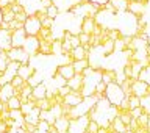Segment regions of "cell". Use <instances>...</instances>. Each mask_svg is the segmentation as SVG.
Wrapping results in <instances>:
<instances>
[{
  "instance_id": "1",
  "label": "cell",
  "mask_w": 150,
  "mask_h": 133,
  "mask_svg": "<svg viewBox=\"0 0 150 133\" xmlns=\"http://www.w3.org/2000/svg\"><path fill=\"white\" fill-rule=\"evenodd\" d=\"M124 92H122L120 86L117 85L116 82H111L106 85V89H105V99L111 105H119V102L124 99Z\"/></svg>"
},
{
  "instance_id": "2",
  "label": "cell",
  "mask_w": 150,
  "mask_h": 133,
  "mask_svg": "<svg viewBox=\"0 0 150 133\" xmlns=\"http://www.w3.org/2000/svg\"><path fill=\"white\" fill-rule=\"evenodd\" d=\"M9 61H17L21 64H27L30 63V55L27 53L22 47H11L8 52H6Z\"/></svg>"
},
{
  "instance_id": "3",
  "label": "cell",
  "mask_w": 150,
  "mask_h": 133,
  "mask_svg": "<svg viewBox=\"0 0 150 133\" xmlns=\"http://www.w3.org/2000/svg\"><path fill=\"white\" fill-rule=\"evenodd\" d=\"M41 28V21H38V19L33 16H28L27 21L23 22V30H25V33L28 36H36V33L39 31Z\"/></svg>"
},
{
  "instance_id": "4",
  "label": "cell",
  "mask_w": 150,
  "mask_h": 133,
  "mask_svg": "<svg viewBox=\"0 0 150 133\" xmlns=\"http://www.w3.org/2000/svg\"><path fill=\"white\" fill-rule=\"evenodd\" d=\"M38 46H39V39H38L36 36H28L27 35L25 41H23V44H22V49L25 50L31 58V56L38 55Z\"/></svg>"
},
{
  "instance_id": "5",
  "label": "cell",
  "mask_w": 150,
  "mask_h": 133,
  "mask_svg": "<svg viewBox=\"0 0 150 133\" xmlns=\"http://www.w3.org/2000/svg\"><path fill=\"white\" fill-rule=\"evenodd\" d=\"M149 86L150 85L147 82H144V80H141V78H136L134 82L131 83V92H133V96L144 97V96H147V92H149Z\"/></svg>"
},
{
  "instance_id": "6",
  "label": "cell",
  "mask_w": 150,
  "mask_h": 133,
  "mask_svg": "<svg viewBox=\"0 0 150 133\" xmlns=\"http://www.w3.org/2000/svg\"><path fill=\"white\" fill-rule=\"evenodd\" d=\"M25 38H27V33L23 30V27L17 28V30H11V47H22Z\"/></svg>"
},
{
  "instance_id": "7",
  "label": "cell",
  "mask_w": 150,
  "mask_h": 133,
  "mask_svg": "<svg viewBox=\"0 0 150 133\" xmlns=\"http://www.w3.org/2000/svg\"><path fill=\"white\" fill-rule=\"evenodd\" d=\"M83 83H84V75L81 72H75L74 77L66 82V85L70 88V91H80V88L83 86Z\"/></svg>"
},
{
  "instance_id": "8",
  "label": "cell",
  "mask_w": 150,
  "mask_h": 133,
  "mask_svg": "<svg viewBox=\"0 0 150 133\" xmlns=\"http://www.w3.org/2000/svg\"><path fill=\"white\" fill-rule=\"evenodd\" d=\"M145 8H147V6H144L139 0H133V2H128V9H127V11H130L136 19H138V17H142L144 16Z\"/></svg>"
},
{
  "instance_id": "9",
  "label": "cell",
  "mask_w": 150,
  "mask_h": 133,
  "mask_svg": "<svg viewBox=\"0 0 150 133\" xmlns=\"http://www.w3.org/2000/svg\"><path fill=\"white\" fill-rule=\"evenodd\" d=\"M9 49H11V30L0 28V50L8 52Z\"/></svg>"
},
{
  "instance_id": "10",
  "label": "cell",
  "mask_w": 150,
  "mask_h": 133,
  "mask_svg": "<svg viewBox=\"0 0 150 133\" xmlns=\"http://www.w3.org/2000/svg\"><path fill=\"white\" fill-rule=\"evenodd\" d=\"M81 100H83V96L78 91H70L69 94H66V96L63 97V102L70 105V107H77Z\"/></svg>"
},
{
  "instance_id": "11",
  "label": "cell",
  "mask_w": 150,
  "mask_h": 133,
  "mask_svg": "<svg viewBox=\"0 0 150 133\" xmlns=\"http://www.w3.org/2000/svg\"><path fill=\"white\" fill-rule=\"evenodd\" d=\"M35 68H33V66L30 64V63H27V64H21V66H19V68H17V75H19V77H22L23 80H25V82H27V80H28V77H30V75L31 74H35Z\"/></svg>"
},
{
  "instance_id": "12",
  "label": "cell",
  "mask_w": 150,
  "mask_h": 133,
  "mask_svg": "<svg viewBox=\"0 0 150 133\" xmlns=\"http://www.w3.org/2000/svg\"><path fill=\"white\" fill-rule=\"evenodd\" d=\"M56 72H58L63 78L69 80V78L74 77L75 70H74V68H72V64H59L58 68H56Z\"/></svg>"
},
{
  "instance_id": "13",
  "label": "cell",
  "mask_w": 150,
  "mask_h": 133,
  "mask_svg": "<svg viewBox=\"0 0 150 133\" xmlns=\"http://www.w3.org/2000/svg\"><path fill=\"white\" fill-rule=\"evenodd\" d=\"M97 21L94 17H83V22H81V27H80V31L86 33V35H91L94 27H96Z\"/></svg>"
},
{
  "instance_id": "14",
  "label": "cell",
  "mask_w": 150,
  "mask_h": 133,
  "mask_svg": "<svg viewBox=\"0 0 150 133\" xmlns=\"http://www.w3.org/2000/svg\"><path fill=\"white\" fill-rule=\"evenodd\" d=\"M14 96V88L11 83H5L0 86V100L2 102H6L9 97Z\"/></svg>"
},
{
  "instance_id": "15",
  "label": "cell",
  "mask_w": 150,
  "mask_h": 133,
  "mask_svg": "<svg viewBox=\"0 0 150 133\" xmlns=\"http://www.w3.org/2000/svg\"><path fill=\"white\" fill-rule=\"evenodd\" d=\"M45 92H47V85L44 83H39V85H36V86H33V91H31V96L36 99H44L45 97Z\"/></svg>"
},
{
  "instance_id": "16",
  "label": "cell",
  "mask_w": 150,
  "mask_h": 133,
  "mask_svg": "<svg viewBox=\"0 0 150 133\" xmlns=\"http://www.w3.org/2000/svg\"><path fill=\"white\" fill-rule=\"evenodd\" d=\"M38 55H52V44L47 42L45 39H39V46H38Z\"/></svg>"
},
{
  "instance_id": "17",
  "label": "cell",
  "mask_w": 150,
  "mask_h": 133,
  "mask_svg": "<svg viewBox=\"0 0 150 133\" xmlns=\"http://www.w3.org/2000/svg\"><path fill=\"white\" fill-rule=\"evenodd\" d=\"M70 53H72L74 60H83V58H89V53H91V52H86L83 49V46H78V47H74V49L70 50Z\"/></svg>"
},
{
  "instance_id": "18",
  "label": "cell",
  "mask_w": 150,
  "mask_h": 133,
  "mask_svg": "<svg viewBox=\"0 0 150 133\" xmlns=\"http://www.w3.org/2000/svg\"><path fill=\"white\" fill-rule=\"evenodd\" d=\"M100 49H102V53L105 56L111 55L112 52H114V41H112V39H106L105 42H102V44H100Z\"/></svg>"
},
{
  "instance_id": "19",
  "label": "cell",
  "mask_w": 150,
  "mask_h": 133,
  "mask_svg": "<svg viewBox=\"0 0 150 133\" xmlns=\"http://www.w3.org/2000/svg\"><path fill=\"white\" fill-rule=\"evenodd\" d=\"M117 13H125L128 9V0H110Z\"/></svg>"
},
{
  "instance_id": "20",
  "label": "cell",
  "mask_w": 150,
  "mask_h": 133,
  "mask_svg": "<svg viewBox=\"0 0 150 133\" xmlns=\"http://www.w3.org/2000/svg\"><path fill=\"white\" fill-rule=\"evenodd\" d=\"M116 80V70L112 69H102V82H105L106 85L114 82Z\"/></svg>"
},
{
  "instance_id": "21",
  "label": "cell",
  "mask_w": 150,
  "mask_h": 133,
  "mask_svg": "<svg viewBox=\"0 0 150 133\" xmlns=\"http://www.w3.org/2000/svg\"><path fill=\"white\" fill-rule=\"evenodd\" d=\"M53 125L56 127V130H58V132L67 130V127H69V119H67V117H64V116H59V117H56V119H55Z\"/></svg>"
},
{
  "instance_id": "22",
  "label": "cell",
  "mask_w": 150,
  "mask_h": 133,
  "mask_svg": "<svg viewBox=\"0 0 150 133\" xmlns=\"http://www.w3.org/2000/svg\"><path fill=\"white\" fill-rule=\"evenodd\" d=\"M89 66V58H83V60H75L72 63V68L75 72H81L83 69H86Z\"/></svg>"
},
{
  "instance_id": "23",
  "label": "cell",
  "mask_w": 150,
  "mask_h": 133,
  "mask_svg": "<svg viewBox=\"0 0 150 133\" xmlns=\"http://www.w3.org/2000/svg\"><path fill=\"white\" fill-rule=\"evenodd\" d=\"M111 124H112V127H114V130H116V132H119V133H125L127 130H128V127H127L124 122L120 121V117H119V116H116L114 119H111Z\"/></svg>"
},
{
  "instance_id": "24",
  "label": "cell",
  "mask_w": 150,
  "mask_h": 133,
  "mask_svg": "<svg viewBox=\"0 0 150 133\" xmlns=\"http://www.w3.org/2000/svg\"><path fill=\"white\" fill-rule=\"evenodd\" d=\"M145 30H147V22L142 21L141 17H138V22H136V31L134 35H145Z\"/></svg>"
},
{
  "instance_id": "25",
  "label": "cell",
  "mask_w": 150,
  "mask_h": 133,
  "mask_svg": "<svg viewBox=\"0 0 150 133\" xmlns=\"http://www.w3.org/2000/svg\"><path fill=\"white\" fill-rule=\"evenodd\" d=\"M6 105H8L9 110H19V108H21V100H19L17 96H13L6 100Z\"/></svg>"
},
{
  "instance_id": "26",
  "label": "cell",
  "mask_w": 150,
  "mask_h": 133,
  "mask_svg": "<svg viewBox=\"0 0 150 133\" xmlns=\"http://www.w3.org/2000/svg\"><path fill=\"white\" fill-rule=\"evenodd\" d=\"M33 108H35V102H33V100H27L25 103H21V108H19V110H21V113L25 116V115H28V113L33 110Z\"/></svg>"
},
{
  "instance_id": "27",
  "label": "cell",
  "mask_w": 150,
  "mask_h": 133,
  "mask_svg": "<svg viewBox=\"0 0 150 133\" xmlns=\"http://www.w3.org/2000/svg\"><path fill=\"white\" fill-rule=\"evenodd\" d=\"M41 82H42V77H41V74L36 72V70H35V74H31L27 80V83L30 85V86H36V85H39Z\"/></svg>"
},
{
  "instance_id": "28",
  "label": "cell",
  "mask_w": 150,
  "mask_h": 133,
  "mask_svg": "<svg viewBox=\"0 0 150 133\" xmlns=\"http://www.w3.org/2000/svg\"><path fill=\"white\" fill-rule=\"evenodd\" d=\"M35 107H38L39 110H50V102L49 99L44 97V99H38L35 102Z\"/></svg>"
},
{
  "instance_id": "29",
  "label": "cell",
  "mask_w": 150,
  "mask_h": 133,
  "mask_svg": "<svg viewBox=\"0 0 150 133\" xmlns=\"http://www.w3.org/2000/svg\"><path fill=\"white\" fill-rule=\"evenodd\" d=\"M45 13H47V17H52V19H55V17L59 14V8L56 6L55 3H52L49 8H45Z\"/></svg>"
},
{
  "instance_id": "30",
  "label": "cell",
  "mask_w": 150,
  "mask_h": 133,
  "mask_svg": "<svg viewBox=\"0 0 150 133\" xmlns=\"http://www.w3.org/2000/svg\"><path fill=\"white\" fill-rule=\"evenodd\" d=\"M52 55H61V39L55 38L52 42Z\"/></svg>"
},
{
  "instance_id": "31",
  "label": "cell",
  "mask_w": 150,
  "mask_h": 133,
  "mask_svg": "<svg viewBox=\"0 0 150 133\" xmlns=\"http://www.w3.org/2000/svg\"><path fill=\"white\" fill-rule=\"evenodd\" d=\"M70 50H72V44H70V41L63 38V39H61V55L69 53Z\"/></svg>"
},
{
  "instance_id": "32",
  "label": "cell",
  "mask_w": 150,
  "mask_h": 133,
  "mask_svg": "<svg viewBox=\"0 0 150 133\" xmlns=\"http://www.w3.org/2000/svg\"><path fill=\"white\" fill-rule=\"evenodd\" d=\"M141 107H142L144 113H147V115H150V97H149V96L141 97Z\"/></svg>"
},
{
  "instance_id": "33",
  "label": "cell",
  "mask_w": 150,
  "mask_h": 133,
  "mask_svg": "<svg viewBox=\"0 0 150 133\" xmlns=\"http://www.w3.org/2000/svg\"><path fill=\"white\" fill-rule=\"evenodd\" d=\"M108 36H110V39H119V38L124 36V33L120 30H117V28H110V31H108Z\"/></svg>"
},
{
  "instance_id": "34",
  "label": "cell",
  "mask_w": 150,
  "mask_h": 133,
  "mask_svg": "<svg viewBox=\"0 0 150 133\" xmlns=\"http://www.w3.org/2000/svg\"><path fill=\"white\" fill-rule=\"evenodd\" d=\"M23 82H25V80H23L22 77H19V75L16 74V75H14V77L11 78V82H9V83L13 85V88H22Z\"/></svg>"
},
{
  "instance_id": "35",
  "label": "cell",
  "mask_w": 150,
  "mask_h": 133,
  "mask_svg": "<svg viewBox=\"0 0 150 133\" xmlns=\"http://www.w3.org/2000/svg\"><path fill=\"white\" fill-rule=\"evenodd\" d=\"M33 16H35L38 21H44V19L47 17V13H45V8H39L36 9L35 13H33Z\"/></svg>"
},
{
  "instance_id": "36",
  "label": "cell",
  "mask_w": 150,
  "mask_h": 133,
  "mask_svg": "<svg viewBox=\"0 0 150 133\" xmlns=\"http://www.w3.org/2000/svg\"><path fill=\"white\" fill-rule=\"evenodd\" d=\"M125 42H124V39L122 38H119V39H114V52H122L125 49Z\"/></svg>"
},
{
  "instance_id": "37",
  "label": "cell",
  "mask_w": 150,
  "mask_h": 133,
  "mask_svg": "<svg viewBox=\"0 0 150 133\" xmlns=\"http://www.w3.org/2000/svg\"><path fill=\"white\" fill-rule=\"evenodd\" d=\"M128 102H130V108L141 107V97H138V96H130L128 97Z\"/></svg>"
},
{
  "instance_id": "38",
  "label": "cell",
  "mask_w": 150,
  "mask_h": 133,
  "mask_svg": "<svg viewBox=\"0 0 150 133\" xmlns=\"http://www.w3.org/2000/svg\"><path fill=\"white\" fill-rule=\"evenodd\" d=\"M97 130H98L97 121H89L88 125H86V132H89V133H97Z\"/></svg>"
},
{
  "instance_id": "39",
  "label": "cell",
  "mask_w": 150,
  "mask_h": 133,
  "mask_svg": "<svg viewBox=\"0 0 150 133\" xmlns=\"http://www.w3.org/2000/svg\"><path fill=\"white\" fill-rule=\"evenodd\" d=\"M147 117H149L147 113H141V115L136 117V121H138L139 125H145V127H147Z\"/></svg>"
},
{
  "instance_id": "40",
  "label": "cell",
  "mask_w": 150,
  "mask_h": 133,
  "mask_svg": "<svg viewBox=\"0 0 150 133\" xmlns=\"http://www.w3.org/2000/svg\"><path fill=\"white\" fill-rule=\"evenodd\" d=\"M141 113H144V110H142V107H136V108H130V115H131V117L133 119H136Z\"/></svg>"
},
{
  "instance_id": "41",
  "label": "cell",
  "mask_w": 150,
  "mask_h": 133,
  "mask_svg": "<svg viewBox=\"0 0 150 133\" xmlns=\"http://www.w3.org/2000/svg\"><path fill=\"white\" fill-rule=\"evenodd\" d=\"M53 21H55V19H52V17H45L44 21H41V27H45V28H53Z\"/></svg>"
},
{
  "instance_id": "42",
  "label": "cell",
  "mask_w": 150,
  "mask_h": 133,
  "mask_svg": "<svg viewBox=\"0 0 150 133\" xmlns=\"http://www.w3.org/2000/svg\"><path fill=\"white\" fill-rule=\"evenodd\" d=\"M103 11H106L108 14H116V13H117V11H116V8L111 5L110 0H108V2H105V8H103Z\"/></svg>"
},
{
  "instance_id": "43",
  "label": "cell",
  "mask_w": 150,
  "mask_h": 133,
  "mask_svg": "<svg viewBox=\"0 0 150 133\" xmlns=\"http://www.w3.org/2000/svg\"><path fill=\"white\" fill-rule=\"evenodd\" d=\"M78 39H80V46H84V44H88V41H89V35L80 31L78 33Z\"/></svg>"
},
{
  "instance_id": "44",
  "label": "cell",
  "mask_w": 150,
  "mask_h": 133,
  "mask_svg": "<svg viewBox=\"0 0 150 133\" xmlns=\"http://www.w3.org/2000/svg\"><path fill=\"white\" fill-rule=\"evenodd\" d=\"M120 108V110H130V102H128V97H124L122 100L119 102V105H117Z\"/></svg>"
},
{
  "instance_id": "45",
  "label": "cell",
  "mask_w": 150,
  "mask_h": 133,
  "mask_svg": "<svg viewBox=\"0 0 150 133\" xmlns=\"http://www.w3.org/2000/svg\"><path fill=\"white\" fill-rule=\"evenodd\" d=\"M27 17H28L27 11H22V13H16V14H14V19H16V21H19V22H25Z\"/></svg>"
},
{
  "instance_id": "46",
  "label": "cell",
  "mask_w": 150,
  "mask_h": 133,
  "mask_svg": "<svg viewBox=\"0 0 150 133\" xmlns=\"http://www.w3.org/2000/svg\"><path fill=\"white\" fill-rule=\"evenodd\" d=\"M70 44H72V49H74V47H78L80 46V39H78V35H72V36H70Z\"/></svg>"
},
{
  "instance_id": "47",
  "label": "cell",
  "mask_w": 150,
  "mask_h": 133,
  "mask_svg": "<svg viewBox=\"0 0 150 133\" xmlns=\"http://www.w3.org/2000/svg\"><path fill=\"white\" fill-rule=\"evenodd\" d=\"M122 72H124L125 77H131V78H133V72H131V66L125 64V66H124V70H122Z\"/></svg>"
},
{
  "instance_id": "48",
  "label": "cell",
  "mask_w": 150,
  "mask_h": 133,
  "mask_svg": "<svg viewBox=\"0 0 150 133\" xmlns=\"http://www.w3.org/2000/svg\"><path fill=\"white\" fill-rule=\"evenodd\" d=\"M125 78H127V77H125V75H124V72H119V74L116 72V80H114V82H116L117 85H120V83L124 82Z\"/></svg>"
},
{
  "instance_id": "49",
  "label": "cell",
  "mask_w": 150,
  "mask_h": 133,
  "mask_svg": "<svg viewBox=\"0 0 150 133\" xmlns=\"http://www.w3.org/2000/svg\"><path fill=\"white\" fill-rule=\"evenodd\" d=\"M53 3V0H41V8H49Z\"/></svg>"
},
{
  "instance_id": "50",
  "label": "cell",
  "mask_w": 150,
  "mask_h": 133,
  "mask_svg": "<svg viewBox=\"0 0 150 133\" xmlns=\"http://www.w3.org/2000/svg\"><path fill=\"white\" fill-rule=\"evenodd\" d=\"M16 0H0V8H3V6H6V5H11L14 3Z\"/></svg>"
},
{
  "instance_id": "51",
  "label": "cell",
  "mask_w": 150,
  "mask_h": 133,
  "mask_svg": "<svg viewBox=\"0 0 150 133\" xmlns=\"http://www.w3.org/2000/svg\"><path fill=\"white\" fill-rule=\"evenodd\" d=\"M147 129H150V115H149V117H147Z\"/></svg>"
},
{
  "instance_id": "52",
  "label": "cell",
  "mask_w": 150,
  "mask_h": 133,
  "mask_svg": "<svg viewBox=\"0 0 150 133\" xmlns=\"http://www.w3.org/2000/svg\"><path fill=\"white\" fill-rule=\"evenodd\" d=\"M147 96L150 97V86H149V92H147Z\"/></svg>"
},
{
  "instance_id": "53",
  "label": "cell",
  "mask_w": 150,
  "mask_h": 133,
  "mask_svg": "<svg viewBox=\"0 0 150 133\" xmlns=\"http://www.w3.org/2000/svg\"><path fill=\"white\" fill-rule=\"evenodd\" d=\"M111 133H119V132H116V130H114V132H111Z\"/></svg>"
},
{
  "instance_id": "54",
  "label": "cell",
  "mask_w": 150,
  "mask_h": 133,
  "mask_svg": "<svg viewBox=\"0 0 150 133\" xmlns=\"http://www.w3.org/2000/svg\"><path fill=\"white\" fill-rule=\"evenodd\" d=\"M83 133H89V132H86V130H84V132H83Z\"/></svg>"
},
{
  "instance_id": "55",
  "label": "cell",
  "mask_w": 150,
  "mask_h": 133,
  "mask_svg": "<svg viewBox=\"0 0 150 133\" xmlns=\"http://www.w3.org/2000/svg\"><path fill=\"white\" fill-rule=\"evenodd\" d=\"M0 75H2V72H0Z\"/></svg>"
}]
</instances>
